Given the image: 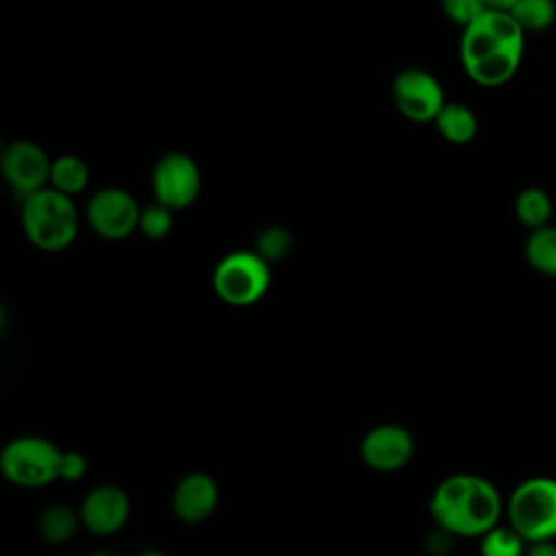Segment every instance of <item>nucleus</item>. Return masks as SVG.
Listing matches in <instances>:
<instances>
[{
  "instance_id": "1",
  "label": "nucleus",
  "mask_w": 556,
  "mask_h": 556,
  "mask_svg": "<svg viewBox=\"0 0 556 556\" xmlns=\"http://www.w3.org/2000/svg\"><path fill=\"white\" fill-rule=\"evenodd\" d=\"M523 56V30L508 11L486 9L463 28L460 61L471 80L482 87L504 85Z\"/></svg>"
},
{
  "instance_id": "2",
  "label": "nucleus",
  "mask_w": 556,
  "mask_h": 556,
  "mask_svg": "<svg viewBox=\"0 0 556 556\" xmlns=\"http://www.w3.org/2000/svg\"><path fill=\"white\" fill-rule=\"evenodd\" d=\"M504 506L497 486L476 473L443 478L434 486L428 504L434 526L460 539H480L500 526Z\"/></svg>"
},
{
  "instance_id": "3",
  "label": "nucleus",
  "mask_w": 556,
  "mask_h": 556,
  "mask_svg": "<svg viewBox=\"0 0 556 556\" xmlns=\"http://www.w3.org/2000/svg\"><path fill=\"white\" fill-rule=\"evenodd\" d=\"M22 202V228L35 248L61 252L74 243L78 211L72 198L48 187Z\"/></svg>"
},
{
  "instance_id": "4",
  "label": "nucleus",
  "mask_w": 556,
  "mask_h": 556,
  "mask_svg": "<svg viewBox=\"0 0 556 556\" xmlns=\"http://www.w3.org/2000/svg\"><path fill=\"white\" fill-rule=\"evenodd\" d=\"M508 526L526 543L556 539V480L534 476L519 482L506 500Z\"/></svg>"
},
{
  "instance_id": "5",
  "label": "nucleus",
  "mask_w": 556,
  "mask_h": 556,
  "mask_svg": "<svg viewBox=\"0 0 556 556\" xmlns=\"http://www.w3.org/2000/svg\"><path fill=\"white\" fill-rule=\"evenodd\" d=\"M61 452L41 437H17L0 452L2 476L22 489H39L59 480Z\"/></svg>"
},
{
  "instance_id": "6",
  "label": "nucleus",
  "mask_w": 556,
  "mask_h": 556,
  "mask_svg": "<svg viewBox=\"0 0 556 556\" xmlns=\"http://www.w3.org/2000/svg\"><path fill=\"white\" fill-rule=\"evenodd\" d=\"M271 282L269 263L256 252L239 250L226 254L213 271L215 293L232 306H248L258 302Z\"/></svg>"
},
{
  "instance_id": "7",
  "label": "nucleus",
  "mask_w": 556,
  "mask_h": 556,
  "mask_svg": "<svg viewBox=\"0 0 556 556\" xmlns=\"http://www.w3.org/2000/svg\"><path fill=\"white\" fill-rule=\"evenodd\" d=\"M152 191L169 211L187 208L200 193V169L185 152L163 154L152 169Z\"/></svg>"
},
{
  "instance_id": "8",
  "label": "nucleus",
  "mask_w": 556,
  "mask_h": 556,
  "mask_svg": "<svg viewBox=\"0 0 556 556\" xmlns=\"http://www.w3.org/2000/svg\"><path fill=\"white\" fill-rule=\"evenodd\" d=\"M2 176L7 185L22 198H30L50 185L52 161L48 154L33 141H13L4 148L0 159Z\"/></svg>"
},
{
  "instance_id": "9",
  "label": "nucleus",
  "mask_w": 556,
  "mask_h": 556,
  "mask_svg": "<svg viewBox=\"0 0 556 556\" xmlns=\"http://www.w3.org/2000/svg\"><path fill=\"white\" fill-rule=\"evenodd\" d=\"M393 102L410 122H434L445 106L441 83L426 70L410 67L393 80Z\"/></svg>"
},
{
  "instance_id": "10",
  "label": "nucleus",
  "mask_w": 556,
  "mask_h": 556,
  "mask_svg": "<svg viewBox=\"0 0 556 556\" xmlns=\"http://www.w3.org/2000/svg\"><path fill=\"white\" fill-rule=\"evenodd\" d=\"M141 211L135 198L119 187L98 189L87 204V222L104 239H124L139 228Z\"/></svg>"
},
{
  "instance_id": "11",
  "label": "nucleus",
  "mask_w": 556,
  "mask_h": 556,
  "mask_svg": "<svg viewBox=\"0 0 556 556\" xmlns=\"http://www.w3.org/2000/svg\"><path fill=\"white\" fill-rule=\"evenodd\" d=\"M78 515L83 528L93 536H113L130 517L128 493L117 484H98L83 497Z\"/></svg>"
},
{
  "instance_id": "12",
  "label": "nucleus",
  "mask_w": 556,
  "mask_h": 556,
  "mask_svg": "<svg viewBox=\"0 0 556 556\" xmlns=\"http://www.w3.org/2000/svg\"><path fill=\"white\" fill-rule=\"evenodd\" d=\"M415 452L413 434L397 424H380L361 441V458L374 471H397L408 465Z\"/></svg>"
},
{
  "instance_id": "13",
  "label": "nucleus",
  "mask_w": 556,
  "mask_h": 556,
  "mask_svg": "<svg viewBox=\"0 0 556 556\" xmlns=\"http://www.w3.org/2000/svg\"><path fill=\"white\" fill-rule=\"evenodd\" d=\"M219 502L217 482L204 471L185 473L172 491V513L182 523H202Z\"/></svg>"
},
{
  "instance_id": "14",
  "label": "nucleus",
  "mask_w": 556,
  "mask_h": 556,
  "mask_svg": "<svg viewBox=\"0 0 556 556\" xmlns=\"http://www.w3.org/2000/svg\"><path fill=\"white\" fill-rule=\"evenodd\" d=\"M434 126L445 141L454 146H465L473 141L478 132V117L463 102H445V106L434 119Z\"/></svg>"
},
{
  "instance_id": "15",
  "label": "nucleus",
  "mask_w": 556,
  "mask_h": 556,
  "mask_svg": "<svg viewBox=\"0 0 556 556\" xmlns=\"http://www.w3.org/2000/svg\"><path fill=\"white\" fill-rule=\"evenodd\" d=\"M80 526L83 523H80L78 510H74L65 504H52V506L43 508L37 519V532L50 545L67 543Z\"/></svg>"
},
{
  "instance_id": "16",
  "label": "nucleus",
  "mask_w": 556,
  "mask_h": 556,
  "mask_svg": "<svg viewBox=\"0 0 556 556\" xmlns=\"http://www.w3.org/2000/svg\"><path fill=\"white\" fill-rule=\"evenodd\" d=\"M89 182V167L80 156L61 154L52 161L50 187L67 198L78 195Z\"/></svg>"
},
{
  "instance_id": "17",
  "label": "nucleus",
  "mask_w": 556,
  "mask_h": 556,
  "mask_svg": "<svg viewBox=\"0 0 556 556\" xmlns=\"http://www.w3.org/2000/svg\"><path fill=\"white\" fill-rule=\"evenodd\" d=\"M552 213H554L552 198L541 187H526L515 198V215L526 228H530V232L549 226Z\"/></svg>"
},
{
  "instance_id": "18",
  "label": "nucleus",
  "mask_w": 556,
  "mask_h": 556,
  "mask_svg": "<svg viewBox=\"0 0 556 556\" xmlns=\"http://www.w3.org/2000/svg\"><path fill=\"white\" fill-rule=\"evenodd\" d=\"M523 254L534 271L556 278V228L545 226L532 230L526 239Z\"/></svg>"
},
{
  "instance_id": "19",
  "label": "nucleus",
  "mask_w": 556,
  "mask_h": 556,
  "mask_svg": "<svg viewBox=\"0 0 556 556\" xmlns=\"http://www.w3.org/2000/svg\"><path fill=\"white\" fill-rule=\"evenodd\" d=\"M513 20L521 30H545L556 22V4L552 0H515Z\"/></svg>"
},
{
  "instance_id": "20",
  "label": "nucleus",
  "mask_w": 556,
  "mask_h": 556,
  "mask_svg": "<svg viewBox=\"0 0 556 556\" xmlns=\"http://www.w3.org/2000/svg\"><path fill=\"white\" fill-rule=\"evenodd\" d=\"M528 543L510 526H495L480 536V556H526Z\"/></svg>"
},
{
  "instance_id": "21",
  "label": "nucleus",
  "mask_w": 556,
  "mask_h": 556,
  "mask_svg": "<svg viewBox=\"0 0 556 556\" xmlns=\"http://www.w3.org/2000/svg\"><path fill=\"white\" fill-rule=\"evenodd\" d=\"M291 250V235L282 226H269L265 228L256 239V254L265 263L282 261Z\"/></svg>"
},
{
  "instance_id": "22",
  "label": "nucleus",
  "mask_w": 556,
  "mask_h": 556,
  "mask_svg": "<svg viewBox=\"0 0 556 556\" xmlns=\"http://www.w3.org/2000/svg\"><path fill=\"white\" fill-rule=\"evenodd\" d=\"M174 226V211H169L167 206L154 202L141 208V217H139V230L148 237V239H163L172 232Z\"/></svg>"
},
{
  "instance_id": "23",
  "label": "nucleus",
  "mask_w": 556,
  "mask_h": 556,
  "mask_svg": "<svg viewBox=\"0 0 556 556\" xmlns=\"http://www.w3.org/2000/svg\"><path fill=\"white\" fill-rule=\"evenodd\" d=\"M484 9H486V2H480V0H445L443 2L445 15L452 22L460 24L463 28H467Z\"/></svg>"
},
{
  "instance_id": "24",
  "label": "nucleus",
  "mask_w": 556,
  "mask_h": 556,
  "mask_svg": "<svg viewBox=\"0 0 556 556\" xmlns=\"http://www.w3.org/2000/svg\"><path fill=\"white\" fill-rule=\"evenodd\" d=\"M87 473V458L76 452V450H67L61 452V463H59V480H67V482H78L83 476Z\"/></svg>"
},
{
  "instance_id": "25",
  "label": "nucleus",
  "mask_w": 556,
  "mask_h": 556,
  "mask_svg": "<svg viewBox=\"0 0 556 556\" xmlns=\"http://www.w3.org/2000/svg\"><path fill=\"white\" fill-rule=\"evenodd\" d=\"M526 556H556V543H554V541H539V543H528Z\"/></svg>"
},
{
  "instance_id": "26",
  "label": "nucleus",
  "mask_w": 556,
  "mask_h": 556,
  "mask_svg": "<svg viewBox=\"0 0 556 556\" xmlns=\"http://www.w3.org/2000/svg\"><path fill=\"white\" fill-rule=\"evenodd\" d=\"M137 556H167L165 552H159V549H146V552H141V554H137Z\"/></svg>"
}]
</instances>
